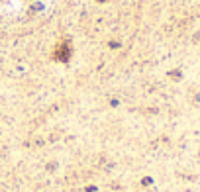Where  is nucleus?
Instances as JSON below:
<instances>
[{
    "label": "nucleus",
    "instance_id": "4",
    "mask_svg": "<svg viewBox=\"0 0 200 192\" xmlns=\"http://www.w3.org/2000/svg\"><path fill=\"white\" fill-rule=\"evenodd\" d=\"M98 4H104V2H108V0H96Z\"/></svg>",
    "mask_w": 200,
    "mask_h": 192
},
{
    "label": "nucleus",
    "instance_id": "1",
    "mask_svg": "<svg viewBox=\"0 0 200 192\" xmlns=\"http://www.w3.org/2000/svg\"><path fill=\"white\" fill-rule=\"evenodd\" d=\"M71 55H73V49H71V45L67 41H59L55 47V51H53V59L55 61H61V63H67L71 59Z\"/></svg>",
    "mask_w": 200,
    "mask_h": 192
},
{
    "label": "nucleus",
    "instance_id": "2",
    "mask_svg": "<svg viewBox=\"0 0 200 192\" xmlns=\"http://www.w3.org/2000/svg\"><path fill=\"white\" fill-rule=\"evenodd\" d=\"M171 77H173V79H181V73H179V71H173Z\"/></svg>",
    "mask_w": 200,
    "mask_h": 192
},
{
    "label": "nucleus",
    "instance_id": "3",
    "mask_svg": "<svg viewBox=\"0 0 200 192\" xmlns=\"http://www.w3.org/2000/svg\"><path fill=\"white\" fill-rule=\"evenodd\" d=\"M110 47H112V49H116V47H120V43H118V41H110Z\"/></svg>",
    "mask_w": 200,
    "mask_h": 192
}]
</instances>
